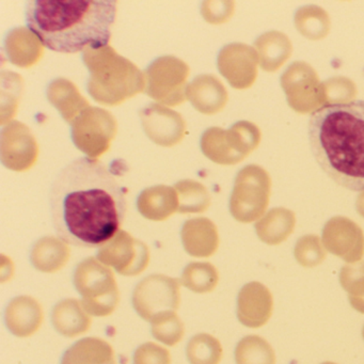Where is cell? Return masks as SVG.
<instances>
[{
    "instance_id": "cell-1",
    "label": "cell",
    "mask_w": 364,
    "mask_h": 364,
    "mask_svg": "<svg viewBox=\"0 0 364 364\" xmlns=\"http://www.w3.org/2000/svg\"><path fill=\"white\" fill-rule=\"evenodd\" d=\"M50 208L59 238L73 246L95 248L120 231L127 201L125 189L105 165L82 157L55 178Z\"/></svg>"
},
{
    "instance_id": "cell-2",
    "label": "cell",
    "mask_w": 364,
    "mask_h": 364,
    "mask_svg": "<svg viewBox=\"0 0 364 364\" xmlns=\"http://www.w3.org/2000/svg\"><path fill=\"white\" fill-rule=\"evenodd\" d=\"M26 23L41 43L54 52L76 54L105 48L116 21L114 0H33Z\"/></svg>"
},
{
    "instance_id": "cell-3",
    "label": "cell",
    "mask_w": 364,
    "mask_h": 364,
    "mask_svg": "<svg viewBox=\"0 0 364 364\" xmlns=\"http://www.w3.org/2000/svg\"><path fill=\"white\" fill-rule=\"evenodd\" d=\"M309 139L321 169L336 184L364 191V101L328 105L311 114Z\"/></svg>"
},
{
    "instance_id": "cell-4",
    "label": "cell",
    "mask_w": 364,
    "mask_h": 364,
    "mask_svg": "<svg viewBox=\"0 0 364 364\" xmlns=\"http://www.w3.org/2000/svg\"><path fill=\"white\" fill-rule=\"evenodd\" d=\"M88 69L89 95L105 106H117L146 89V76L137 65L119 55L112 46L82 52Z\"/></svg>"
},
{
    "instance_id": "cell-5",
    "label": "cell",
    "mask_w": 364,
    "mask_h": 364,
    "mask_svg": "<svg viewBox=\"0 0 364 364\" xmlns=\"http://www.w3.org/2000/svg\"><path fill=\"white\" fill-rule=\"evenodd\" d=\"M74 285L82 296L85 310L97 317L109 316L118 308L120 291L112 268L95 257L78 264L74 272Z\"/></svg>"
},
{
    "instance_id": "cell-6",
    "label": "cell",
    "mask_w": 364,
    "mask_h": 364,
    "mask_svg": "<svg viewBox=\"0 0 364 364\" xmlns=\"http://www.w3.org/2000/svg\"><path fill=\"white\" fill-rule=\"evenodd\" d=\"M262 134L255 123L240 121L231 129L210 127L201 138V150L218 165H236L259 146Z\"/></svg>"
},
{
    "instance_id": "cell-7",
    "label": "cell",
    "mask_w": 364,
    "mask_h": 364,
    "mask_svg": "<svg viewBox=\"0 0 364 364\" xmlns=\"http://www.w3.org/2000/svg\"><path fill=\"white\" fill-rule=\"evenodd\" d=\"M272 178L264 168L249 165L238 172L230 199V212L235 220L250 223L265 215L269 204Z\"/></svg>"
},
{
    "instance_id": "cell-8",
    "label": "cell",
    "mask_w": 364,
    "mask_h": 364,
    "mask_svg": "<svg viewBox=\"0 0 364 364\" xmlns=\"http://www.w3.org/2000/svg\"><path fill=\"white\" fill-rule=\"evenodd\" d=\"M144 76V93L161 105L173 107L186 101L189 67L181 59L159 57L149 65Z\"/></svg>"
},
{
    "instance_id": "cell-9",
    "label": "cell",
    "mask_w": 364,
    "mask_h": 364,
    "mask_svg": "<svg viewBox=\"0 0 364 364\" xmlns=\"http://www.w3.org/2000/svg\"><path fill=\"white\" fill-rule=\"evenodd\" d=\"M287 104L298 114H313L327 106L325 87L314 68L304 61L291 63L281 76Z\"/></svg>"
},
{
    "instance_id": "cell-10",
    "label": "cell",
    "mask_w": 364,
    "mask_h": 364,
    "mask_svg": "<svg viewBox=\"0 0 364 364\" xmlns=\"http://www.w3.org/2000/svg\"><path fill=\"white\" fill-rule=\"evenodd\" d=\"M74 144L89 159H97L112 146L118 132V123L107 110L88 107L71 124Z\"/></svg>"
},
{
    "instance_id": "cell-11",
    "label": "cell",
    "mask_w": 364,
    "mask_h": 364,
    "mask_svg": "<svg viewBox=\"0 0 364 364\" xmlns=\"http://www.w3.org/2000/svg\"><path fill=\"white\" fill-rule=\"evenodd\" d=\"M181 284L180 280L166 274L146 277L134 289V309L150 323L161 313L176 312L181 304Z\"/></svg>"
},
{
    "instance_id": "cell-12",
    "label": "cell",
    "mask_w": 364,
    "mask_h": 364,
    "mask_svg": "<svg viewBox=\"0 0 364 364\" xmlns=\"http://www.w3.org/2000/svg\"><path fill=\"white\" fill-rule=\"evenodd\" d=\"M97 259L118 274L135 277L150 263V250L141 240L120 230L112 240L100 247Z\"/></svg>"
},
{
    "instance_id": "cell-13",
    "label": "cell",
    "mask_w": 364,
    "mask_h": 364,
    "mask_svg": "<svg viewBox=\"0 0 364 364\" xmlns=\"http://www.w3.org/2000/svg\"><path fill=\"white\" fill-rule=\"evenodd\" d=\"M1 163L16 172L28 171L37 163L39 146L28 127L12 121L4 127L0 139Z\"/></svg>"
},
{
    "instance_id": "cell-14",
    "label": "cell",
    "mask_w": 364,
    "mask_h": 364,
    "mask_svg": "<svg viewBox=\"0 0 364 364\" xmlns=\"http://www.w3.org/2000/svg\"><path fill=\"white\" fill-rule=\"evenodd\" d=\"M257 65L259 57L255 48L244 43L228 44L217 58L221 75L237 90L253 86L257 77Z\"/></svg>"
},
{
    "instance_id": "cell-15",
    "label": "cell",
    "mask_w": 364,
    "mask_h": 364,
    "mask_svg": "<svg viewBox=\"0 0 364 364\" xmlns=\"http://www.w3.org/2000/svg\"><path fill=\"white\" fill-rule=\"evenodd\" d=\"M326 250L353 264L364 255V233L361 228L349 218L336 216L327 221L323 230Z\"/></svg>"
},
{
    "instance_id": "cell-16",
    "label": "cell",
    "mask_w": 364,
    "mask_h": 364,
    "mask_svg": "<svg viewBox=\"0 0 364 364\" xmlns=\"http://www.w3.org/2000/svg\"><path fill=\"white\" fill-rule=\"evenodd\" d=\"M142 127L146 135L154 144L161 146H173L182 141L186 123L180 114L159 104L140 110Z\"/></svg>"
},
{
    "instance_id": "cell-17",
    "label": "cell",
    "mask_w": 364,
    "mask_h": 364,
    "mask_svg": "<svg viewBox=\"0 0 364 364\" xmlns=\"http://www.w3.org/2000/svg\"><path fill=\"white\" fill-rule=\"evenodd\" d=\"M274 298L259 282L244 285L237 297V318L248 328L263 327L272 317Z\"/></svg>"
},
{
    "instance_id": "cell-18",
    "label": "cell",
    "mask_w": 364,
    "mask_h": 364,
    "mask_svg": "<svg viewBox=\"0 0 364 364\" xmlns=\"http://www.w3.org/2000/svg\"><path fill=\"white\" fill-rule=\"evenodd\" d=\"M5 321L14 336L29 338L37 333L43 323V309L40 302L31 296H18L8 304Z\"/></svg>"
},
{
    "instance_id": "cell-19",
    "label": "cell",
    "mask_w": 364,
    "mask_h": 364,
    "mask_svg": "<svg viewBox=\"0 0 364 364\" xmlns=\"http://www.w3.org/2000/svg\"><path fill=\"white\" fill-rule=\"evenodd\" d=\"M186 99L196 110L212 116L218 114L225 107L229 95L223 82L216 76L202 74L187 86Z\"/></svg>"
},
{
    "instance_id": "cell-20",
    "label": "cell",
    "mask_w": 364,
    "mask_h": 364,
    "mask_svg": "<svg viewBox=\"0 0 364 364\" xmlns=\"http://www.w3.org/2000/svg\"><path fill=\"white\" fill-rule=\"evenodd\" d=\"M181 237L185 251L191 257H210L218 250V230L210 219H189L183 225Z\"/></svg>"
},
{
    "instance_id": "cell-21",
    "label": "cell",
    "mask_w": 364,
    "mask_h": 364,
    "mask_svg": "<svg viewBox=\"0 0 364 364\" xmlns=\"http://www.w3.org/2000/svg\"><path fill=\"white\" fill-rule=\"evenodd\" d=\"M137 208L149 220H166L178 210V193L174 187L166 185L149 187L138 197Z\"/></svg>"
},
{
    "instance_id": "cell-22",
    "label": "cell",
    "mask_w": 364,
    "mask_h": 364,
    "mask_svg": "<svg viewBox=\"0 0 364 364\" xmlns=\"http://www.w3.org/2000/svg\"><path fill=\"white\" fill-rule=\"evenodd\" d=\"M43 44L39 38L25 27H18L8 33L5 50L12 65L18 68L35 65L44 54Z\"/></svg>"
},
{
    "instance_id": "cell-23",
    "label": "cell",
    "mask_w": 364,
    "mask_h": 364,
    "mask_svg": "<svg viewBox=\"0 0 364 364\" xmlns=\"http://www.w3.org/2000/svg\"><path fill=\"white\" fill-rule=\"evenodd\" d=\"M52 323L61 336L76 338L89 331L92 321L90 314L85 310L82 301L69 298L61 300L54 306Z\"/></svg>"
},
{
    "instance_id": "cell-24",
    "label": "cell",
    "mask_w": 364,
    "mask_h": 364,
    "mask_svg": "<svg viewBox=\"0 0 364 364\" xmlns=\"http://www.w3.org/2000/svg\"><path fill=\"white\" fill-rule=\"evenodd\" d=\"M255 50L262 69L268 73H274L291 58L293 44L285 33L272 31L255 40Z\"/></svg>"
},
{
    "instance_id": "cell-25",
    "label": "cell",
    "mask_w": 364,
    "mask_h": 364,
    "mask_svg": "<svg viewBox=\"0 0 364 364\" xmlns=\"http://www.w3.org/2000/svg\"><path fill=\"white\" fill-rule=\"evenodd\" d=\"M71 257V250L65 240L54 236L40 238L31 252L33 267L46 274H54L63 269Z\"/></svg>"
},
{
    "instance_id": "cell-26",
    "label": "cell",
    "mask_w": 364,
    "mask_h": 364,
    "mask_svg": "<svg viewBox=\"0 0 364 364\" xmlns=\"http://www.w3.org/2000/svg\"><path fill=\"white\" fill-rule=\"evenodd\" d=\"M48 99L70 124L84 110L90 107L88 101L80 95L75 85L65 78H57L50 82L48 88Z\"/></svg>"
},
{
    "instance_id": "cell-27",
    "label": "cell",
    "mask_w": 364,
    "mask_h": 364,
    "mask_svg": "<svg viewBox=\"0 0 364 364\" xmlns=\"http://www.w3.org/2000/svg\"><path fill=\"white\" fill-rule=\"evenodd\" d=\"M61 364H117L112 345L100 338H85L63 353Z\"/></svg>"
},
{
    "instance_id": "cell-28",
    "label": "cell",
    "mask_w": 364,
    "mask_h": 364,
    "mask_svg": "<svg viewBox=\"0 0 364 364\" xmlns=\"http://www.w3.org/2000/svg\"><path fill=\"white\" fill-rule=\"evenodd\" d=\"M295 225L294 212L284 208H276L257 221L255 231L262 242L276 246L289 237L295 230Z\"/></svg>"
},
{
    "instance_id": "cell-29",
    "label": "cell",
    "mask_w": 364,
    "mask_h": 364,
    "mask_svg": "<svg viewBox=\"0 0 364 364\" xmlns=\"http://www.w3.org/2000/svg\"><path fill=\"white\" fill-rule=\"evenodd\" d=\"M294 22L298 33L311 41L325 39L331 28V21L328 12L315 5L299 8L296 11Z\"/></svg>"
},
{
    "instance_id": "cell-30",
    "label": "cell",
    "mask_w": 364,
    "mask_h": 364,
    "mask_svg": "<svg viewBox=\"0 0 364 364\" xmlns=\"http://www.w3.org/2000/svg\"><path fill=\"white\" fill-rule=\"evenodd\" d=\"M178 197V213L198 214L208 210L210 205V195L201 183L183 180L174 185Z\"/></svg>"
},
{
    "instance_id": "cell-31",
    "label": "cell",
    "mask_w": 364,
    "mask_h": 364,
    "mask_svg": "<svg viewBox=\"0 0 364 364\" xmlns=\"http://www.w3.org/2000/svg\"><path fill=\"white\" fill-rule=\"evenodd\" d=\"M219 282L217 268L210 263L193 262L183 270L181 283L189 291L197 294H208L216 289Z\"/></svg>"
},
{
    "instance_id": "cell-32",
    "label": "cell",
    "mask_w": 364,
    "mask_h": 364,
    "mask_svg": "<svg viewBox=\"0 0 364 364\" xmlns=\"http://www.w3.org/2000/svg\"><path fill=\"white\" fill-rule=\"evenodd\" d=\"M236 364H276L272 345L259 336H248L235 348Z\"/></svg>"
},
{
    "instance_id": "cell-33",
    "label": "cell",
    "mask_w": 364,
    "mask_h": 364,
    "mask_svg": "<svg viewBox=\"0 0 364 364\" xmlns=\"http://www.w3.org/2000/svg\"><path fill=\"white\" fill-rule=\"evenodd\" d=\"M186 355L191 364H219L223 349L215 336L199 333L193 336L187 344Z\"/></svg>"
},
{
    "instance_id": "cell-34",
    "label": "cell",
    "mask_w": 364,
    "mask_h": 364,
    "mask_svg": "<svg viewBox=\"0 0 364 364\" xmlns=\"http://www.w3.org/2000/svg\"><path fill=\"white\" fill-rule=\"evenodd\" d=\"M340 283L348 294L351 306L364 314V262L343 266Z\"/></svg>"
},
{
    "instance_id": "cell-35",
    "label": "cell",
    "mask_w": 364,
    "mask_h": 364,
    "mask_svg": "<svg viewBox=\"0 0 364 364\" xmlns=\"http://www.w3.org/2000/svg\"><path fill=\"white\" fill-rule=\"evenodd\" d=\"M151 331L154 338L167 346H176L184 338L185 327L176 312H165L151 321Z\"/></svg>"
},
{
    "instance_id": "cell-36",
    "label": "cell",
    "mask_w": 364,
    "mask_h": 364,
    "mask_svg": "<svg viewBox=\"0 0 364 364\" xmlns=\"http://www.w3.org/2000/svg\"><path fill=\"white\" fill-rule=\"evenodd\" d=\"M22 77L14 72L1 73V125L16 117L23 92Z\"/></svg>"
},
{
    "instance_id": "cell-37",
    "label": "cell",
    "mask_w": 364,
    "mask_h": 364,
    "mask_svg": "<svg viewBox=\"0 0 364 364\" xmlns=\"http://www.w3.org/2000/svg\"><path fill=\"white\" fill-rule=\"evenodd\" d=\"M296 261L304 267H316L325 261L327 250L317 235H304L296 242L294 249Z\"/></svg>"
},
{
    "instance_id": "cell-38",
    "label": "cell",
    "mask_w": 364,
    "mask_h": 364,
    "mask_svg": "<svg viewBox=\"0 0 364 364\" xmlns=\"http://www.w3.org/2000/svg\"><path fill=\"white\" fill-rule=\"evenodd\" d=\"M328 105H341L355 102L357 86L353 80L344 76H336L323 82Z\"/></svg>"
},
{
    "instance_id": "cell-39",
    "label": "cell",
    "mask_w": 364,
    "mask_h": 364,
    "mask_svg": "<svg viewBox=\"0 0 364 364\" xmlns=\"http://www.w3.org/2000/svg\"><path fill=\"white\" fill-rule=\"evenodd\" d=\"M134 364H171V355L161 345L144 343L136 349Z\"/></svg>"
},
{
    "instance_id": "cell-40",
    "label": "cell",
    "mask_w": 364,
    "mask_h": 364,
    "mask_svg": "<svg viewBox=\"0 0 364 364\" xmlns=\"http://www.w3.org/2000/svg\"><path fill=\"white\" fill-rule=\"evenodd\" d=\"M235 4L233 1H206L202 6L201 14L210 24H225L233 16Z\"/></svg>"
},
{
    "instance_id": "cell-41",
    "label": "cell",
    "mask_w": 364,
    "mask_h": 364,
    "mask_svg": "<svg viewBox=\"0 0 364 364\" xmlns=\"http://www.w3.org/2000/svg\"><path fill=\"white\" fill-rule=\"evenodd\" d=\"M355 208H357L358 214L364 218V191L358 196L357 202H355Z\"/></svg>"
},
{
    "instance_id": "cell-42",
    "label": "cell",
    "mask_w": 364,
    "mask_h": 364,
    "mask_svg": "<svg viewBox=\"0 0 364 364\" xmlns=\"http://www.w3.org/2000/svg\"><path fill=\"white\" fill-rule=\"evenodd\" d=\"M323 364H336V363H333V362H325V363H323Z\"/></svg>"
},
{
    "instance_id": "cell-43",
    "label": "cell",
    "mask_w": 364,
    "mask_h": 364,
    "mask_svg": "<svg viewBox=\"0 0 364 364\" xmlns=\"http://www.w3.org/2000/svg\"><path fill=\"white\" fill-rule=\"evenodd\" d=\"M362 334H363V338H364V327H363V331H362Z\"/></svg>"
}]
</instances>
